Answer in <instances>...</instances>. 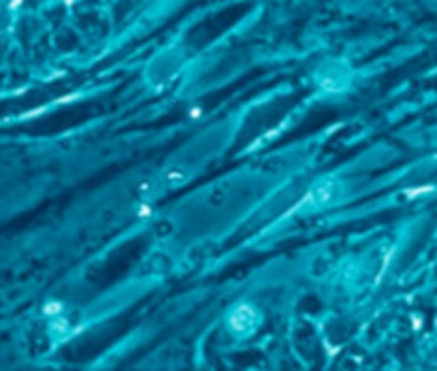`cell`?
<instances>
[{"label":"cell","instance_id":"1","mask_svg":"<svg viewBox=\"0 0 437 371\" xmlns=\"http://www.w3.org/2000/svg\"><path fill=\"white\" fill-rule=\"evenodd\" d=\"M335 184H322L320 188H314L312 194H309V203L314 205H329L333 199H335Z\"/></svg>","mask_w":437,"mask_h":371}]
</instances>
